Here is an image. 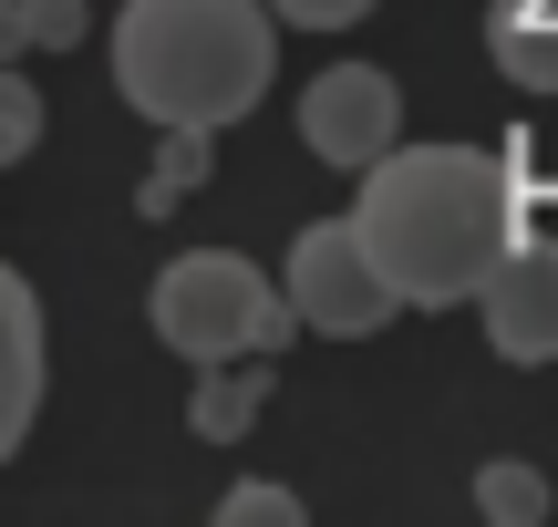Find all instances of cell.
<instances>
[{
  "label": "cell",
  "mask_w": 558,
  "mask_h": 527,
  "mask_svg": "<svg viewBox=\"0 0 558 527\" xmlns=\"http://www.w3.org/2000/svg\"><path fill=\"white\" fill-rule=\"evenodd\" d=\"M352 218L403 310H456L486 301L497 259L518 248V176L486 145H393L383 166H362Z\"/></svg>",
  "instance_id": "obj_1"
},
{
  "label": "cell",
  "mask_w": 558,
  "mask_h": 527,
  "mask_svg": "<svg viewBox=\"0 0 558 527\" xmlns=\"http://www.w3.org/2000/svg\"><path fill=\"white\" fill-rule=\"evenodd\" d=\"M279 0H124L114 11V83L145 124H228L279 73Z\"/></svg>",
  "instance_id": "obj_2"
},
{
  "label": "cell",
  "mask_w": 558,
  "mask_h": 527,
  "mask_svg": "<svg viewBox=\"0 0 558 527\" xmlns=\"http://www.w3.org/2000/svg\"><path fill=\"white\" fill-rule=\"evenodd\" d=\"M156 342L186 352V363H239V352H279L300 331V301L290 280H269L259 259H239V248H186V259L156 269Z\"/></svg>",
  "instance_id": "obj_3"
},
{
  "label": "cell",
  "mask_w": 558,
  "mask_h": 527,
  "mask_svg": "<svg viewBox=\"0 0 558 527\" xmlns=\"http://www.w3.org/2000/svg\"><path fill=\"white\" fill-rule=\"evenodd\" d=\"M290 301H300V331H331V342H362V331H383L403 310V290L383 280V259H373V238H362V218H320V228H300V248H290Z\"/></svg>",
  "instance_id": "obj_4"
},
{
  "label": "cell",
  "mask_w": 558,
  "mask_h": 527,
  "mask_svg": "<svg viewBox=\"0 0 558 527\" xmlns=\"http://www.w3.org/2000/svg\"><path fill=\"white\" fill-rule=\"evenodd\" d=\"M393 73H373V62H331V73L300 94V145H311L320 166H383L393 156Z\"/></svg>",
  "instance_id": "obj_5"
},
{
  "label": "cell",
  "mask_w": 558,
  "mask_h": 527,
  "mask_svg": "<svg viewBox=\"0 0 558 527\" xmlns=\"http://www.w3.org/2000/svg\"><path fill=\"white\" fill-rule=\"evenodd\" d=\"M486 342H497V363H548L558 352V238H518L497 259V280H486Z\"/></svg>",
  "instance_id": "obj_6"
},
{
  "label": "cell",
  "mask_w": 558,
  "mask_h": 527,
  "mask_svg": "<svg viewBox=\"0 0 558 527\" xmlns=\"http://www.w3.org/2000/svg\"><path fill=\"white\" fill-rule=\"evenodd\" d=\"M32 404H41V301L21 269H0V455L32 434Z\"/></svg>",
  "instance_id": "obj_7"
},
{
  "label": "cell",
  "mask_w": 558,
  "mask_h": 527,
  "mask_svg": "<svg viewBox=\"0 0 558 527\" xmlns=\"http://www.w3.org/2000/svg\"><path fill=\"white\" fill-rule=\"evenodd\" d=\"M486 52H497L507 83L558 94V0H497L486 11Z\"/></svg>",
  "instance_id": "obj_8"
},
{
  "label": "cell",
  "mask_w": 558,
  "mask_h": 527,
  "mask_svg": "<svg viewBox=\"0 0 558 527\" xmlns=\"http://www.w3.org/2000/svg\"><path fill=\"white\" fill-rule=\"evenodd\" d=\"M259 404H269V352H239V363H207V383H197V404H186V425H197L207 445H239V434L259 425Z\"/></svg>",
  "instance_id": "obj_9"
},
{
  "label": "cell",
  "mask_w": 558,
  "mask_h": 527,
  "mask_svg": "<svg viewBox=\"0 0 558 527\" xmlns=\"http://www.w3.org/2000/svg\"><path fill=\"white\" fill-rule=\"evenodd\" d=\"M207 135H218V124H156V166H145V207H186L207 186Z\"/></svg>",
  "instance_id": "obj_10"
},
{
  "label": "cell",
  "mask_w": 558,
  "mask_h": 527,
  "mask_svg": "<svg viewBox=\"0 0 558 527\" xmlns=\"http://www.w3.org/2000/svg\"><path fill=\"white\" fill-rule=\"evenodd\" d=\"M83 32H94L83 0H11V11H0V41H11V52H73Z\"/></svg>",
  "instance_id": "obj_11"
},
{
  "label": "cell",
  "mask_w": 558,
  "mask_h": 527,
  "mask_svg": "<svg viewBox=\"0 0 558 527\" xmlns=\"http://www.w3.org/2000/svg\"><path fill=\"white\" fill-rule=\"evenodd\" d=\"M476 507L497 517V527H538L548 517V476L538 466H486L476 476Z\"/></svg>",
  "instance_id": "obj_12"
},
{
  "label": "cell",
  "mask_w": 558,
  "mask_h": 527,
  "mask_svg": "<svg viewBox=\"0 0 558 527\" xmlns=\"http://www.w3.org/2000/svg\"><path fill=\"white\" fill-rule=\"evenodd\" d=\"M32 145H41V94H32V83H21V73H0V156H32Z\"/></svg>",
  "instance_id": "obj_13"
},
{
  "label": "cell",
  "mask_w": 558,
  "mask_h": 527,
  "mask_svg": "<svg viewBox=\"0 0 558 527\" xmlns=\"http://www.w3.org/2000/svg\"><path fill=\"white\" fill-rule=\"evenodd\" d=\"M218 527H300V497L290 487H228L218 497Z\"/></svg>",
  "instance_id": "obj_14"
},
{
  "label": "cell",
  "mask_w": 558,
  "mask_h": 527,
  "mask_svg": "<svg viewBox=\"0 0 558 527\" xmlns=\"http://www.w3.org/2000/svg\"><path fill=\"white\" fill-rule=\"evenodd\" d=\"M373 0H279V21H300V32H341V21H362Z\"/></svg>",
  "instance_id": "obj_15"
}]
</instances>
